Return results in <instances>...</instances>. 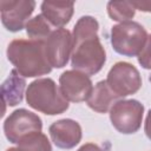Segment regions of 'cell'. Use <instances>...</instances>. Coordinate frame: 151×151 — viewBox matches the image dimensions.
Wrapping results in <instances>:
<instances>
[{
    "label": "cell",
    "mask_w": 151,
    "mask_h": 151,
    "mask_svg": "<svg viewBox=\"0 0 151 151\" xmlns=\"http://www.w3.org/2000/svg\"><path fill=\"white\" fill-rule=\"evenodd\" d=\"M147 40L145 28L134 21L120 22L112 27L111 44L113 50L126 57L138 55Z\"/></svg>",
    "instance_id": "obj_4"
},
{
    "label": "cell",
    "mask_w": 151,
    "mask_h": 151,
    "mask_svg": "<svg viewBox=\"0 0 151 151\" xmlns=\"http://www.w3.org/2000/svg\"><path fill=\"white\" fill-rule=\"evenodd\" d=\"M26 32H27V35L31 38V40L41 41V42H45L46 39L52 33L50 24L42 14L35 15L34 18H32L31 20L27 21Z\"/></svg>",
    "instance_id": "obj_15"
},
{
    "label": "cell",
    "mask_w": 151,
    "mask_h": 151,
    "mask_svg": "<svg viewBox=\"0 0 151 151\" xmlns=\"http://www.w3.org/2000/svg\"><path fill=\"white\" fill-rule=\"evenodd\" d=\"M73 48V38L65 28L53 31L45 41V52L47 60L52 67H64L70 58Z\"/></svg>",
    "instance_id": "obj_8"
},
{
    "label": "cell",
    "mask_w": 151,
    "mask_h": 151,
    "mask_svg": "<svg viewBox=\"0 0 151 151\" xmlns=\"http://www.w3.org/2000/svg\"><path fill=\"white\" fill-rule=\"evenodd\" d=\"M7 58L21 76L28 78L47 74L52 68L41 41L15 39L7 47Z\"/></svg>",
    "instance_id": "obj_2"
},
{
    "label": "cell",
    "mask_w": 151,
    "mask_h": 151,
    "mask_svg": "<svg viewBox=\"0 0 151 151\" xmlns=\"http://www.w3.org/2000/svg\"><path fill=\"white\" fill-rule=\"evenodd\" d=\"M27 104L45 114H59L68 109V100L61 90L50 78L37 79L28 85L26 91Z\"/></svg>",
    "instance_id": "obj_3"
},
{
    "label": "cell",
    "mask_w": 151,
    "mask_h": 151,
    "mask_svg": "<svg viewBox=\"0 0 151 151\" xmlns=\"http://www.w3.org/2000/svg\"><path fill=\"white\" fill-rule=\"evenodd\" d=\"M150 81H151V77H150Z\"/></svg>",
    "instance_id": "obj_23"
},
{
    "label": "cell",
    "mask_w": 151,
    "mask_h": 151,
    "mask_svg": "<svg viewBox=\"0 0 151 151\" xmlns=\"http://www.w3.org/2000/svg\"><path fill=\"white\" fill-rule=\"evenodd\" d=\"M6 151H17V147H11V149H8Z\"/></svg>",
    "instance_id": "obj_22"
},
{
    "label": "cell",
    "mask_w": 151,
    "mask_h": 151,
    "mask_svg": "<svg viewBox=\"0 0 151 151\" xmlns=\"http://www.w3.org/2000/svg\"><path fill=\"white\" fill-rule=\"evenodd\" d=\"M98 21L92 17H81L73 28L71 65L87 76L98 73L105 63V50L98 38Z\"/></svg>",
    "instance_id": "obj_1"
},
{
    "label": "cell",
    "mask_w": 151,
    "mask_h": 151,
    "mask_svg": "<svg viewBox=\"0 0 151 151\" xmlns=\"http://www.w3.org/2000/svg\"><path fill=\"white\" fill-rule=\"evenodd\" d=\"M73 6V2L67 1H44L41 4V12L48 22L53 26L61 27L72 18Z\"/></svg>",
    "instance_id": "obj_12"
},
{
    "label": "cell",
    "mask_w": 151,
    "mask_h": 151,
    "mask_svg": "<svg viewBox=\"0 0 151 151\" xmlns=\"http://www.w3.org/2000/svg\"><path fill=\"white\" fill-rule=\"evenodd\" d=\"M136 9L143 12H151V1L150 0H142V1H131Z\"/></svg>",
    "instance_id": "obj_19"
},
{
    "label": "cell",
    "mask_w": 151,
    "mask_h": 151,
    "mask_svg": "<svg viewBox=\"0 0 151 151\" xmlns=\"http://www.w3.org/2000/svg\"><path fill=\"white\" fill-rule=\"evenodd\" d=\"M41 119L33 112L20 109L11 113L4 123V131L6 138L14 144L21 139L37 132H41Z\"/></svg>",
    "instance_id": "obj_6"
},
{
    "label": "cell",
    "mask_w": 151,
    "mask_h": 151,
    "mask_svg": "<svg viewBox=\"0 0 151 151\" xmlns=\"http://www.w3.org/2000/svg\"><path fill=\"white\" fill-rule=\"evenodd\" d=\"M35 7L34 1H24V0H1V21L4 26L11 32H18L24 28L26 20L32 14Z\"/></svg>",
    "instance_id": "obj_10"
},
{
    "label": "cell",
    "mask_w": 151,
    "mask_h": 151,
    "mask_svg": "<svg viewBox=\"0 0 151 151\" xmlns=\"http://www.w3.org/2000/svg\"><path fill=\"white\" fill-rule=\"evenodd\" d=\"M52 142L60 149H72L81 139V127L72 119L54 122L48 129Z\"/></svg>",
    "instance_id": "obj_11"
},
{
    "label": "cell",
    "mask_w": 151,
    "mask_h": 151,
    "mask_svg": "<svg viewBox=\"0 0 151 151\" xmlns=\"http://www.w3.org/2000/svg\"><path fill=\"white\" fill-rule=\"evenodd\" d=\"M60 90L64 97L74 103L87 100L93 87L87 74L79 71H65L59 78Z\"/></svg>",
    "instance_id": "obj_9"
},
{
    "label": "cell",
    "mask_w": 151,
    "mask_h": 151,
    "mask_svg": "<svg viewBox=\"0 0 151 151\" xmlns=\"http://www.w3.org/2000/svg\"><path fill=\"white\" fill-rule=\"evenodd\" d=\"M143 113L144 106L138 100H119L111 107L110 119L117 131L120 133L130 134L139 130Z\"/></svg>",
    "instance_id": "obj_5"
},
{
    "label": "cell",
    "mask_w": 151,
    "mask_h": 151,
    "mask_svg": "<svg viewBox=\"0 0 151 151\" xmlns=\"http://www.w3.org/2000/svg\"><path fill=\"white\" fill-rule=\"evenodd\" d=\"M17 151H52V147L47 137L41 132H37L21 139L18 143Z\"/></svg>",
    "instance_id": "obj_16"
},
{
    "label": "cell",
    "mask_w": 151,
    "mask_h": 151,
    "mask_svg": "<svg viewBox=\"0 0 151 151\" xmlns=\"http://www.w3.org/2000/svg\"><path fill=\"white\" fill-rule=\"evenodd\" d=\"M118 98L119 97L110 88L106 80H101L92 90L90 97L87 98V105L97 112L105 113L111 109Z\"/></svg>",
    "instance_id": "obj_14"
},
{
    "label": "cell",
    "mask_w": 151,
    "mask_h": 151,
    "mask_svg": "<svg viewBox=\"0 0 151 151\" xmlns=\"http://www.w3.org/2000/svg\"><path fill=\"white\" fill-rule=\"evenodd\" d=\"M144 130H145V133H146L147 138L151 140V110L149 111V113H147V116H146Z\"/></svg>",
    "instance_id": "obj_20"
},
{
    "label": "cell",
    "mask_w": 151,
    "mask_h": 151,
    "mask_svg": "<svg viewBox=\"0 0 151 151\" xmlns=\"http://www.w3.org/2000/svg\"><path fill=\"white\" fill-rule=\"evenodd\" d=\"M136 8L132 2L127 1H111L107 4V12L112 20L126 22L134 17Z\"/></svg>",
    "instance_id": "obj_17"
},
{
    "label": "cell",
    "mask_w": 151,
    "mask_h": 151,
    "mask_svg": "<svg viewBox=\"0 0 151 151\" xmlns=\"http://www.w3.org/2000/svg\"><path fill=\"white\" fill-rule=\"evenodd\" d=\"M26 86L25 79L17 70H12L8 78L1 85L2 103L9 106H15L22 101L24 90Z\"/></svg>",
    "instance_id": "obj_13"
},
{
    "label": "cell",
    "mask_w": 151,
    "mask_h": 151,
    "mask_svg": "<svg viewBox=\"0 0 151 151\" xmlns=\"http://www.w3.org/2000/svg\"><path fill=\"white\" fill-rule=\"evenodd\" d=\"M106 83L120 98L136 93L142 86V78L138 70L133 65L119 61L110 70Z\"/></svg>",
    "instance_id": "obj_7"
},
{
    "label": "cell",
    "mask_w": 151,
    "mask_h": 151,
    "mask_svg": "<svg viewBox=\"0 0 151 151\" xmlns=\"http://www.w3.org/2000/svg\"><path fill=\"white\" fill-rule=\"evenodd\" d=\"M138 63L147 70H151V34L147 37V40L142 50V52L138 54Z\"/></svg>",
    "instance_id": "obj_18"
},
{
    "label": "cell",
    "mask_w": 151,
    "mask_h": 151,
    "mask_svg": "<svg viewBox=\"0 0 151 151\" xmlns=\"http://www.w3.org/2000/svg\"><path fill=\"white\" fill-rule=\"evenodd\" d=\"M78 151H101V149L96 144L87 143V144H84Z\"/></svg>",
    "instance_id": "obj_21"
}]
</instances>
